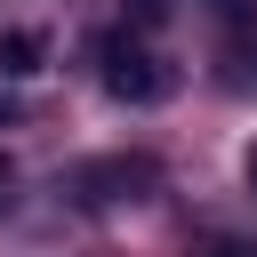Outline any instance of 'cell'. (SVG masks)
I'll list each match as a JSON object with an SVG mask.
<instances>
[{
  "label": "cell",
  "instance_id": "1",
  "mask_svg": "<svg viewBox=\"0 0 257 257\" xmlns=\"http://www.w3.org/2000/svg\"><path fill=\"white\" fill-rule=\"evenodd\" d=\"M96 80H104V96H120V104H161L177 72H169L137 32H104V40H96Z\"/></svg>",
  "mask_w": 257,
  "mask_h": 257
},
{
  "label": "cell",
  "instance_id": "2",
  "mask_svg": "<svg viewBox=\"0 0 257 257\" xmlns=\"http://www.w3.org/2000/svg\"><path fill=\"white\" fill-rule=\"evenodd\" d=\"M153 161L145 153H112V161H88V169H72L64 177V193L80 201V209H112V201H145L153 193Z\"/></svg>",
  "mask_w": 257,
  "mask_h": 257
},
{
  "label": "cell",
  "instance_id": "3",
  "mask_svg": "<svg viewBox=\"0 0 257 257\" xmlns=\"http://www.w3.org/2000/svg\"><path fill=\"white\" fill-rule=\"evenodd\" d=\"M40 56H48V32H0V72H40Z\"/></svg>",
  "mask_w": 257,
  "mask_h": 257
},
{
  "label": "cell",
  "instance_id": "4",
  "mask_svg": "<svg viewBox=\"0 0 257 257\" xmlns=\"http://www.w3.org/2000/svg\"><path fill=\"white\" fill-rule=\"evenodd\" d=\"M201 257H257V241H209Z\"/></svg>",
  "mask_w": 257,
  "mask_h": 257
},
{
  "label": "cell",
  "instance_id": "5",
  "mask_svg": "<svg viewBox=\"0 0 257 257\" xmlns=\"http://www.w3.org/2000/svg\"><path fill=\"white\" fill-rule=\"evenodd\" d=\"M161 8H169V0H137V24H161Z\"/></svg>",
  "mask_w": 257,
  "mask_h": 257
},
{
  "label": "cell",
  "instance_id": "6",
  "mask_svg": "<svg viewBox=\"0 0 257 257\" xmlns=\"http://www.w3.org/2000/svg\"><path fill=\"white\" fill-rule=\"evenodd\" d=\"M241 177H249V193H257V145H249V161H241Z\"/></svg>",
  "mask_w": 257,
  "mask_h": 257
},
{
  "label": "cell",
  "instance_id": "7",
  "mask_svg": "<svg viewBox=\"0 0 257 257\" xmlns=\"http://www.w3.org/2000/svg\"><path fill=\"white\" fill-rule=\"evenodd\" d=\"M0 201H8V153H0Z\"/></svg>",
  "mask_w": 257,
  "mask_h": 257
}]
</instances>
